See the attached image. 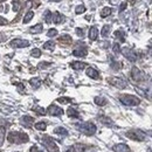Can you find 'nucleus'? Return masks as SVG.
I'll return each mask as SVG.
<instances>
[{"mask_svg": "<svg viewBox=\"0 0 152 152\" xmlns=\"http://www.w3.org/2000/svg\"><path fill=\"white\" fill-rule=\"evenodd\" d=\"M20 123H21V125L25 126V128H32L33 124H34V118L31 117V116H28V115H26V116H22V117H21Z\"/></svg>", "mask_w": 152, "mask_h": 152, "instance_id": "9b49d317", "label": "nucleus"}, {"mask_svg": "<svg viewBox=\"0 0 152 152\" xmlns=\"http://www.w3.org/2000/svg\"><path fill=\"white\" fill-rule=\"evenodd\" d=\"M98 121H99L101 123H103L104 125H107V126H112V125H114L112 121H111L109 117H105V116H99V117H98Z\"/></svg>", "mask_w": 152, "mask_h": 152, "instance_id": "a211bd4d", "label": "nucleus"}, {"mask_svg": "<svg viewBox=\"0 0 152 152\" xmlns=\"http://www.w3.org/2000/svg\"><path fill=\"white\" fill-rule=\"evenodd\" d=\"M41 143L42 145L48 150L49 152H58L59 151V146L56 145V143L48 136H43L42 139H41Z\"/></svg>", "mask_w": 152, "mask_h": 152, "instance_id": "39448f33", "label": "nucleus"}, {"mask_svg": "<svg viewBox=\"0 0 152 152\" xmlns=\"http://www.w3.org/2000/svg\"><path fill=\"white\" fill-rule=\"evenodd\" d=\"M112 50H114V53H115V54H118V53L121 52V46H119V43H118V42L114 43V46H112Z\"/></svg>", "mask_w": 152, "mask_h": 152, "instance_id": "e433bc0d", "label": "nucleus"}, {"mask_svg": "<svg viewBox=\"0 0 152 152\" xmlns=\"http://www.w3.org/2000/svg\"><path fill=\"white\" fill-rule=\"evenodd\" d=\"M87 75L89 76L90 78H94V80H98L99 78V73L95 68H91V67H89L87 69Z\"/></svg>", "mask_w": 152, "mask_h": 152, "instance_id": "ddd939ff", "label": "nucleus"}, {"mask_svg": "<svg viewBox=\"0 0 152 152\" xmlns=\"http://www.w3.org/2000/svg\"><path fill=\"white\" fill-rule=\"evenodd\" d=\"M126 137H129L130 139L132 141H138V142H142L144 139H146V134L139 129H132L130 131L126 132Z\"/></svg>", "mask_w": 152, "mask_h": 152, "instance_id": "20e7f679", "label": "nucleus"}, {"mask_svg": "<svg viewBox=\"0 0 152 152\" xmlns=\"http://www.w3.org/2000/svg\"><path fill=\"white\" fill-rule=\"evenodd\" d=\"M58 102L59 103H62V104H67V103H70L72 102V98H69V97H59L58 98Z\"/></svg>", "mask_w": 152, "mask_h": 152, "instance_id": "f704fd0d", "label": "nucleus"}, {"mask_svg": "<svg viewBox=\"0 0 152 152\" xmlns=\"http://www.w3.org/2000/svg\"><path fill=\"white\" fill-rule=\"evenodd\" d=\"M7 141L12 144H23V143H27L29 141L28 138V135L25 134V132H18V131H12L8 134L7 136Z\"/></svg>", "mask_w": 152, "mask_h": 152, "instance_id": "f257e3e1", "label": "nucleus"}, {"mask_svg": "<svg viewBox=\"0 0 152 152\" xmlns=\"http://www.w3.org/2000/svg\"><path fill=\"white\" fill-rule=\"evenodd\" d=\"M59 41L61 42V43H70L73 40H72V36L70 35H68V34H63L62 36H60L59 38Z\"/></svg>", "mask_w": 152, "mask_h": 152, "instance_id": "5701e85b", "label": "nucleus"}, {"mask_svg": "<svg viewBox=\"0 0 152 152\" xmlns=\"http://www.w3.org/2000/svg\"><path fill=\"white\" fill-rule=\"evenodd\" d=\"M125 7H126V4H125V2H123V4L121 5V7H119V12L124 11V9H125Z\"/></svg>", "mask_w": 152, "mask_h": 152, "instance_id": "a18cd8bd", "label": "nucleus"}, {"mask_svg": "<svg viewBox=\"0 0 152 152\" xmlns=\"http://www.w3.org/2000/svg\"><path fill=\"white\" fill-rule=\"evenodd\" d=\"M87 54H88V50L84 47H82V48L78 47V48H76L75 50H73V55L77 56V58H84V56H87Z\"/></svg>", "mask_w": 152, "mask_h": 152, "instance_id": "f8f14e48", "label": "nucleus"}, {"mask_svg": "<svg viewBox=\"0 0 152 152\" xmlns=\"http://www.w3.org/2000/svg\"><path fill=\"white\" fill-rule=\"evenodd\" d=\"M48 114L50 116H61V115H63V110H62V108H60L55 104H52L48 108Z\"/></svg>", "mask_w": 152, "mask_h": 152, "instance_id": "9d476101", "label": "nucleus"}, {"mask_svg": "<svg viewBox=\"0 0 152 152\" xmlns=\"http://www.w3.org/2000/svg\"><path fill=\"white\" fill-rule=\"evenodd\" d=\"M131 77H132L136 82H141V81H144L145 75H144V73H143L141 69H138L137 67H134L132 70H131Z\"/></svg>", "mask_w": 152, "mask_h": 152, "instance_id": "1a4fd4ad", "label": "nucleus"}, {"mask_svg": "<svg viewBox=\"0 0 152 152\" xmlns=\"http://www.w3.org/2000/svg\"><path fill=\"white\" fill-rule=\"evenodd\" d=\"M115 36H116V38H119L121 42H124V41H125V38H124V32H123L122 29L116 31V32H115Z\"/></svg>", "mask_w": 152, "mask_h": 152, "instance_id": "7c9ffc66", "label": "nucleus"}, {"mask_svg": "<svg viewBox=\"0 0 152 152\" xmlns=\"http://www.w3.org/2000/svg\"><path fill=\"white\" fill-rule=\"evenodd\" d=\"M31 55H32L33 58H40V56H41V50H40L39 48H34V49L31 52Z\"/></svg>", "mask_w": 152, "mask_h": 152, "instance_id": "72a5a7b5", "label": "nucleus"}, {"mask_svg": "<svg viewBox=\"0 0 152 152\" xmlns=\"http://www.w3.org/2000/svg\"><path fill=\"white\" fill-rule=\"evenodd\" d=\"M108 82H109L111 85H114V87H116V88H118V89H124V88H126V85H128V82H126L125 80H123V78H121V77H116V76L108 77Z\"/></svg>", "mask_w": 152, "mask_h": 152, "instance_id": "423d86ee", "label": "nucleus"}, {"mask_svg": "<svg viewBox=\"0 0 152 152\" xmlns=\"http://www.w3.org/2000/svg\"><path fill=\"white\" fill-rule=\"evenodd\" d=\"M33 18H34V12H33V11L27 12V13H26V15L23 16V23H28Z\"/></svg>", "mask_w": 152, "mask_h": 152, "instance_id": "bb28decb", "label": "nucleus"}, {"mask_svg": "<svg viewBox=\"0 0 152 152\" xmlns=\"http://www.w3.org/2000/svg\"><path fill=\"white\" fill-rule=\"evenodd\" d=\"M129 1H130L131 4H134V2H135V0H129Z\"/></svg>", "mask_w": 152, "mask_h": 152, "instance_id": "de8ad7c7", "label": "nucleus"}, {"mask_svg": "<svg viewBox=\"0 0 152 152\" xmlns=\"http://www.w3.org/2000/svg\"><path fill=\"white\" fill-rule=\"evenodd\" d=\"M58 29H55V28H50L49 31H48V33H47V36L48 38H54V36H56L58 35Z\"/></svg>", "mask_w": 152, "mask_h": 152, "instance_id": "473e14b6", "label": "nucleus"}, {"mask_svg": "<svg viewBox=\"0 0 152 152\" xmlns=\"http://www.w3.org/2000/svg\"><path fill=\"white\" fill-rule=\"evenodd\" d=\"M43 19H45V21H46L47 23H52V22H53V13H52L49 9H47V11L45 12V14H43Z\"/></svg>", "mask_w": 152, "mask_h": 152, "instance_id": "412c9836", "label": "nucleus"}, {"mask_svg": "<svg viewBox=\"0 0 152 152\" xmlns=\"http://www.w3.org/2000/svg\"><path fill=\"white\" fill-rule=\"evenodd\" d=\"M50 1H53V2H58V1H61V0H50Z\"/></svg>", "mask_w": 152, "mask_h": 152, "instance_id": "49530a36", "label": "nucleus"}, {"mask_svg": "<svg viewBox=\"0 0 152 152\" xmlns=\"http://www.w3.org/2000/svg\"><path fill=\"white\" fill-rule=\"evenodd\" d=\"M72 68L75 70H82L85 68V63L80 62V61H74V62H72Z\"/></svg>", "mask_w": 152, "mask_h": 152, "instance_id": "6ab92c4d", "label": "nucleus"}, {"mask_svg": "<svg viewBox=\"0 0 152 152\" xmlns=\"http://www.w3.org/2000/svg\"><path fill=\"white\" fill-rule=\"evenodd\" d=\"M110 66H111V68H112V69H115V70H118V69L121 68V63H119V62H117V61H112Z\"/></svg>", "mask_w": 152, "mask_h": 152, "instance_id": "4c0bfd02", "label": "nucleus"}, {"mask_svg": "<svg viewBox=\"0 0 152 152\" xmlns=\"http://www.w3.org/2000/svg\"><path fill=\"white\" fill-rule=\"evenodd\" d=\"M111 12H112V8L111 7H104L101 11V16L102 18H107V16H109L111 14Z\"/></svg>", "mask_w": 152, "mask_h": 152, "instance_id": "a878e982", "label": "nucleus"}, {"mask_svg": "<svg viewBox=\"0 0 152 152\" xmlns=\"http://www.w3.org/2000/svg\"><path fill=\"white\" fill-rule=\"evenodd\" d=\"M33 110H34L38 115H45V114H46V110H45L43 108H41V107H35V108H33Z\"/></svg>", "mask_w": 152, "mask_h": 152, "instance_id": "c9c22d12", "label": "nucleus"}, {"mask_svg": "<svg viewBox=\"0 0 152 152\" xmlns=\"http://www.w3.org/2000/svg\"><path fill=\"white\" fill-rule=\"evenodd\" d=\"M84 12H85V6H84V5H78V6H76V8H75L76 14H82V13H84Z\"/></svg>", "mask_w": 152, "mask_h": 152, "instance_id": "2f4dec72", "label": "nucleus"}, {"mask_svg": "<svg viewBox=\"0 0 152 152\" xmlns=\"http://www.w3.org/2000/svg\"><path fill=\"white\" fill-rule=\"evenodd\" d=\"M54 134L60 135V136H68L67 129H66V128H62V126H58V128L54 130Z\"/></svg>", "mask_w": 152, "mask_h": 152, "instance_id": "b1692460", "label": "nucleus"}, {"mask_svg": "<svg viewBox=\"0 0 152 152\" xmlns=\"http://www.w3.org/2000/svg\"><path fill=\"white\" fill-rule=\"evenodd\" d=\"M4 139H5V129L4 128H0V146L4 143Z\"/></svg>", "mask_w": 152, "mask_h": 152, "instance_id": "ea45409f", "label": "nucleus"}, {"mask_svg": "<svg viewBox=\"0 0 152 152\" xmlns=\"http://www.w3.org/2000/svg\"><path fill=\"white\" fill-rule=\"evenodd\" d=\"M75 128L82 134L87 135V136H92L96 134L97 131V128L94 123H90V122H83V123H77L75 124Z\"/></svg>", "mask_w": 152, "mask_h": 152, "instance_id": "f03ea898", "label": "nucleus"}, {"mask_svg": "<svg viewBox=\"0 0 152 152\" xmlns=\"http://www.w3.org/2000/svg\"><path fill=\"white\" fill-rule=\"evenodd\" d=\"M46 128H47V124H46L45 122H38V123L35 124V129L39 130V131H45Z\"/></svg>", "mask_w": 152, "mask_h": 152, "instance_id": "c756f323", "label": "nucleus"}, {"mask_svg": "<svg viewBox=\"0 0 152 152\" xmlns=\"http://www.w3.org/2000/svg\"><path fill=\"white\" fill-rule=\"evenodd\" d=\"M88 152H96V151H94V150H89Z\"/></svg>", "mask_w": 152, "mask_h": 152, "instance_id": "09e8293b", "label": "nucleus"}, {"mask_svg": "<svg viewBox=\"0 0 152 152\" xmlns=\"http://www.w3.org/2000/svg\"><path fill=\"white\" fill-rule=\"evenodd\" d=\"M114 151L115 152H129V146L126 144H116L114 146Z\"/></svg>", "mask_w": 152, "mask_h": 152, "instance_id": "dca6fc26", "label": "nucleus"}, {"mask_svg": "<svg viewBox=\"0 0 152 152\" xmlns=\"http://www.w3.org/2000/svg\"><path fill=\"white\" fill-rule=\"evenodd\" d=\"M49 66H50L49 62H40V63L38 65V69H45V68H47V67H49Z\"/></svg>", "mask_w": 152, "mask_h": 152, "instance_id": "58836bf2", "label": "nucleus"}, {"mask_svg": "<svg viewBox=\"0 0 152 152\" xmlns=\"http://www.w3.org/2000/svg\"><path fill=\"white\" fill-rule=\"evenodd\" d=\"M43 49L54 50V49H55V42H54V41H47L46 43H43Z\"/></svg>", "mask_w": 152, "mask_h": 152, "instance_id": "cd10ccee", "label": "nucleus"}, {"mask_svg": "<svg viewBox=\"0 0 152 152\" xmlns=\"http://www.w3.org/2000/svg\"><path fill=\"white\" fill-rule=\"evenodd\" d=\"M119 101L122 102V104L128 107H137L141 103V99L134 95H122L119 97Z\"/></svg>", "mask_w": 152, "mask_h": 152, "instance_id": "7ed1b4c3", "label": "nucleus"}, {"mask_svg": "<svg viewBox=\"0 0 152 152\" xmlns=\"http://www.w3.org/2000/svg\"><path fill=\"white\" fill-rule=\"evenodd\" d=\"M89 40L90 41H95L96 39H97V36H98V29H97V27H91L90 29H89Z\"/></svg>", "mask_w": 152, "mask_h": 152, "instance_id": "4468645a", "label": "nucleus"}, {"mask_svg": "<svg viewBox=\"0 0 152 152\" xmlns=\"http://www.w3.org/2000/svg\"><path fill=\"white\" fill-rule=\"evenodd\" d=\"M121 52H122V54L124 55V58H126L129 61H131V62H135V61L137 60V54H136L134 50H131L130 48H128V47H124L123 49H121Z\"/></svg>", "mask_w": 152, "mask_h": 152, "instance_id": "0eeeda50", "label": "nucleus"}, {"mask_svg": "<svg viewBox=\"0 0 152 152\" xmlns=\"http://www.w3.org/2000/svg\"><path fill=\"white\" fill-rule=\"evenodd\" d=\"M13 9H14V12H18V11L20 9L19 0H13Z\"/></svg>", "mask_w": 152, "mask_h": 152, "instance_id": "a19ab883", "label": "nucleus"}, {"mask_svg": "<svg viewBox=\"0 0 152 152\" xmlns=\"http://www.w3.org/2000/svg\"><path fill=\"white\" fill-rule=\"evenodd\" d=\"M75 31H76V34H77L78 36H81V38H82V36L84 35V33H83V29H82V28H76Z\"/></svg>", "mask_w": 152, "mask_h": 152, "instance_id": "79ce46f5", "label": "nucleus"}, {"mask_svg": "<svg viewBox=\"0 0 152 152\" xmlns=\"http://www.w3.org/2000/svg\"><path fill=\"white\" fill-rule=\"evenodd\" d=\"M18 87H19V88H18V89H19V91H20L21 94H23V91H25V87H23V84H22V83H19V84H18Z\"/></svg>", "mask_w": 152, "mask_h": 152, "instance_id": "c03bdc74", "label": "nucleus"}, {"mask_svg": "<svg viewBox=\"0 0 152 152\" xmlns=\"http://www.w3.org/2000/svg\"><path fill=\"white\" fill-rule=\"evenodd\" d=\"M29 46V41L22 40V39H14L11 41V47L13 48H25Z\"/></svg>", "mask_w": 152, "mask_h": 152, "instance_id": "6e6552de", "label": "nucleus"}, {"mask_svg": "<svg viewBox=\"0 0 152 152\" xmlns=\"http://www.w3.org/2000/svg\"><path fill=\"white\" fill-rule=\"evenodd\" d=\"M53 21H54V23H58V25L59 23H62L65 21V15H62L59 12H55L53 14Z\"/></svg>", "mask_w": 152, "mask_h": 152, "instance_id": "2eb2a0df", "label": "nucleus"}, {"mask_svg": "<svg viewBox=\"0 0 152 152\" xmlns=\"http://www.w3.org/2000/svg\"><path fill=\"white\" fill-rule=\"evenodd\" d=\"M29 83H31V85L34 88V89H38V88H40L41 87V80L39 78V77H34V78H31V81H29Z\"/></svg>", "mask_w": 152, "mask_h": 152, "instance_id": "aec40b11", "label": "nucleus"}, {"mask_svg": "<svg viewBox=\"0 0 152 152\" xmlns=\"http://www.w3.org/2000/svg\"><path fill=\"white\" fill-rule=\"evenodd\" d=\"M29 32L33 33V34H39V33L43 32V25H42V23H38V25L31 27V28H29Z\"/></svg>", "mask_w": 152, "mask_h": 152, "instance_id": "f3484780", "label": "nucleus"}, {"mask_svg": "<svg viewBox=\"0 0 152 152\" xmlns=\"http://www.w3.org/2000/svg\"><path fill=\"white\" fill-rule=\"evenodd\" d=\"M67 115L69 116V117H72V118H80V114H78V111L74 109V108H69L68 110H67Z\"/></svg>", "mask_w": 152, "mask_h": 152, "instance_id": "4be33fe9", "label": "nucleus"}, {"mask_svg": "<svg viewBox=\"0 0 152 152\" xmlns=\"http://www.w3.org/2000/svg\"><path fill=\"white\" fill-rule=\"evenodd\" d=\"M7 19H5L4 16H0V26H4V25H7Z\"/></svg>", "mask_w": 152, "mask_h": 152, "instance_id": "37998d69", "label": "nucleus"}, {"mask_svg": "<svg viewBox=\"0 0 152 152\" xmlns=\"http://www.w3.org/2000/svg\"><path fill=\"white\" fill-rule=\"evenodd\" d=\"M110 31H111V27H110L109 25H105V26H103V28H102V31H101V35H102L103 38H107V36L110 34Z\"/></svg>", "mask_w": 152, "mask_h": 152, "instance_id": "393cba45", "label": "nucleus"}, {"mask_svg": "<svg viewBox=\"0 0 152 152\" xmlns=\"http://www.w3.org/2000/svg\"><path fill=\"white\" fill-rule=\"evenodd\" d=\"M95 103L97 105H99V107H103V105L107 104V99L104 97H102V96H97V97H95Z\"/></svg>", "mask_w": 152, "mask_h": 152, "instance_id": "c85d7f7f", "label": "nucleus"}]
</instances>
